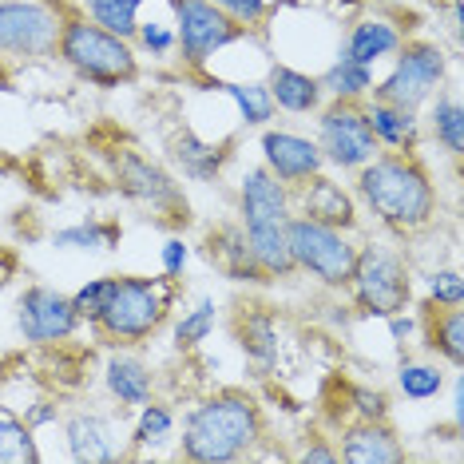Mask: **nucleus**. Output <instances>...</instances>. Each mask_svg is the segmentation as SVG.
<instances>
[{
  "label": "nucleus",
  "instance_id": "f03ea898",
  "mask_svg": "<svg viewBox=\"0 0 464 464\" xmlns=\"http://www.w3.org/2000/svg\"><path fill=\"white\" fill-rule=\"evenodd\" d=\"M262 432H266V420H262L258 401L242 389H223L191 405V413L183 417L179 452L195 464H235L255 452Z\"/></svg>",
  "mask_w": 464,
  "mask_h": 464
},
{
  "label": "nucleus",
  "instance_id": "bb28decb",
  "mask_svg": "<svg viewBox=\"0 0 464 464\" xmlns=\"http://www.w3.org/2000/svg\"><path fill=\"white\" fill-rule=\"evenodd\" d=\"M36 460H40L36 429L16 409L0 405V464H36Z\"/></svg>",
  "mask_w": 464,
  "mask_h": 464
},
{
  "label": "nucleus",
  "instance_id": "423d86ee",
  "mask_svg": "<svg viewBox=\"0 0 464 464\" xmlns=\"http://www.w3.org/2000/svg\"><path fill=\"white\" fill-rule=\"evenodd\" d=\"M286 246H290L294 274H310V278L318 282V286H325V290H345L350 286L357 246L350 242L345 230L314 223V218H305V215H290Z\"/></svg>",
  "mask_w": 464,
  "mask_h": 464
},
{
  "label": "nucleus",
  "instance_id": "6ab92c4d",
  "mask_svg": "<svg viewBox=\"0 0 464 464\" xmlns=\"http://www.w3.org/2000/svg\"><path fill=\"white\" fill-rule=\"evenodd\" d=\"M401 44H405V33H401L393 20H385V16H362L350 28V33H345V44H342L337 56L353 60V64L373 68V64H382V60L397 56Z\"/></svg>",
  "mask_w": 464,
  "mask_h": 464
},
{
  "label": "nucleus",
  "instance_id": "ddd939ff",
  "mask_svg": "<svg viewBox=\"0 0 464 464\" xmlns=\"http://www.w3.org/2000/svg\"><path fill=\"white\" fill-rule=\"evenodd\" d=\"M16 325L24 334V342L33 345H60L80 330V314L72 305L68 294L56 286H28L16 302Z\"/></svg>",
  "mask_w": 464,
  "mask_h": 464
},
{
  "label": "nucleus",
  "instance_id": "aec40b11",
  "mask_svg": "<svg viewBox=\"0 0 464 464\" xmlns=\"http://www.w3.org/2000/svg\"><path fill=\"white\" fill-rule=\"evenodd\" d=\"M167 147H171L175 167H179V171H183L187 179H195V183H215V179L223 175V167L230 163V147H227V143L198 140L191 128L175 131Z\"/></svg>",
  "mask_w": 464,
  "mask_h": 464
},
{
  "label": "nucleus",
  "instance_id": "f257e3e1",
  "mask_svg": "<svg viewBox=\"0 0 464 464\" xmlns=\"http://www.w3.org/2000/svg\"><path fill=\"white\" fill-rule=\"evenodd\" d=\"M353 175H357V198L385 230L405 238L437 223L440 215L437 183H432V175L413 151H377Z\"/></svg>",
  "mask_w": 464,
  "mask_h": 464
},
{
  "label": "nucleus",
  "instance_id": "6e6552de",
  "mask_svg": "<svg viewBox=\"0 0 464 464\" xmlns=\"http://www.w3.org/2000/svg\"><path fill=\"white\" fill-rule=\"evenodd\" d=\"M445 76H449V56L437 40H405L397 48L389 76L373 80L369 100H385V103H397V108L420 111L445 88Z\"/></svg>",
  "mask_w": 464,
  "mask_h": 464
},
{
  "label": "nucleus",
  "instance_id": "cd10ccee",
  "mask_svg": "<svg viewBox=\"0 0 464 464\" xmlns=\"http://www.w3.org/2000/svg\"><path fill=\"white\" fill-rule=\"evenodd\" d=\"M318 83L330 100H369V92H373V68L337 56L318 76Z\"/></svg>",
  "mask_w": 464,
  "mask_h": 464
},
{
  "label": "nucleus",
  "instance_id": "58836bf2",
  "mask_svg": "<svg viewBox=\"0 0 464 464\" xmlns=\"http://www.w3.org/2000/svg\"><path fill=\"white\" fill-rule=\"evenodd\" d=\"M135 40H140L151 56H171V48H175V33L171 28H163V24H140Z\"/></svg>",
  "mask_w": 464,
  "mask_h": 464
},
{
  "label": "nucleus",
  "instance_id": "4c0bfd02",
  "mask_svg": "<svg viewBox=\"0 0 464 464\" xmlns=\"http://www.w3.org/2000/svg\"><path fill=\"white\" fill-rule=\"evenodd\" d=\"M429 302L432 305H460L464 302V282L457 270H432L429 274Z\"/></svg>",
  "mask_w": 464,
  "mask_h": 464
},
{
  "label": "nucleus",
  "instance_id": "72a5a7b5",
  "mask_svg": "<svg viewBox=\"0 0 464 464\" xmlns=\"http://www.w3.org/2000/svg\"><path fill=\"white\" fill-rule=\"evenodd\" d=\"M175 432V413L160 401H147L140 405V417H135V429H131V445L135 449H147V445H160Z\"/></svg>",
  "mask_w": 464,
  "mask_h": 464
},
{
  "label": "nucleus",
  "instance_id": "c85d7f7f",
  "mask_svg": "<svg viewBox=\"0 0 464 464\" xmlns=\"http://www.w3.org/2000/svg\"><path fill=\"white\" fill-rule=\"evenodd\" d=\"M120 223H100V218H88V223L64 227L52 235V246L56 250H88V255H103L120 242Z\"/></svg>",
  "mask_w": 464,
  "mask_h": 464
},
{
  "label": "nucleus",
  "instance_id": "7ed1b4c3",
  "mask_svg": "<svg viewBox=\"0 0 464 464\" xmlns=\"http://www.w3.org/2000/svg\"><path fill=\"white\" fill-rule=\"evenodd\" d=\"M290 215H294L290 187L282 179H274L266 167H250L238 183V227L266 278H290L294 274L286 246Z\"/></svg>",
  "mask_w": 464,
  "mask_h": 464
},
{
  "label": "nucleus",
  "instance_id": "c756f323",
  "mask_svg": "<svg viewBox=\"0 0 464 464\" xmlns=\"http://www.w3.org/2000/svg\"><path fill=\"white\" fill-rule=\"evenodd\" d=\"M215 88H223L230 100H235V108L242 115V123L246 128H266V123L278 115V108H274L266 83H238V80H215Z\"/></svg>",
  "mask_w": 464,
  "mask_h": 464
},
{
  "label": "nucleus",
  "instance_id": "ea45409f",
  "mask_svg": "<svg viewBox=\"0 0 464 464\" xmlns=\"http://www.w3.org/2000/svg\"><path fill=\"white\" fill-rule=\"evenodd\" d=\"M187 258H191V250H187V242H183V238H167V242H163L160 262H163V274H167V278H175V282L183 278Z\"/></svg>",
  "mask_w": 464,
  "mask_h": 464
},
{
  "label": "nucleus",
  "instance_id": "2eb2a0df",
  "mask_svg": "<svg viewBox=\"0 0 464 464\" xmlns=\"http://www.w3.org/2000/svg\"><path fill=\"white\" fill-rule=\"evenodd\" d=\"M64 440H68V457L80 464H111V460L128 457L115 420L108 413H96V409H76V413H68Z\"/></svg>",
  "mask_w": 464,
  "mask_h": 464
},
{
  "label": "nucleus",
  "instance_id": "20e7f679",
  "mask_svg": "<svg viewBox=\"0 0 464 464\" xmlns=\"http://www.w3.org/2000/svg\"><path fill=\"white\" fill-rule=\"evenodd\" d=\"M175 302V278H143V274H120L111 278V294L103 302L96 330L115 345H140L163 330Z\"/></svg>",
  "mask_w": 464,
  "mask_h": 464
},
{
  "label": "nucleus",
  "instance_id": "473e14b6",
  "mask_svg": "<svg viewBox=\"0 0 464 464\" xmlns=\"http://www.w3.org/2000/svg\"><path fill=\"white\" fill-rule=\"evenodd\" d=\"M215 322H218L215 298L195 302V310H187L183 318L175 322V345H179V350H195V345H203L207 337L215 334Z\"/></svg>",
  "mask_w": 464,
  "mask_h": 464
},
{
  "label": "nucleus",
  "instance_id": "7c9ffc66",
  "mask_svg": "<svg viewBox=\"0 0 464 464\" xmlns=\"http://www.w3.org/2000/svg\"><path fill=\"white\" fill-rule=\"evenodd\" d=\"M147 0H83V8H88V20H96L100 28H108V33L123 36V40H135L140 33V8Z\"/></svg>",
  "mask_w": 464,
  "mask_h": 464
},
{
  "label": "nucleus",
  "instance_id": "4468645a",
  "mask_svg": "<svg viewBox=\"0 0 464 464\" xmlns=\"http://www.w3.org/2000/svg\"><path fill=\"white\" fill-rule=\"evenodd\" d=\"M290 203H294V215H305L314 223H325V227H337V230H350L357 227V203L353 195L345 191L342 183H334L325 171L302 179V183L290 187Z\"/></svg>",
  "mask_w": 464,
  "mask_h": 464
},
{
  "label": "nucleus",
  "instance_id": "a211bd4d",
  "mask_svg": "<svg viewBox=\"0 0 464 464\" xmlns=\"http://www.w3.org/2000/svg\"><path fill=\"white\" fill-rule=\"evenodd\" d=\"M207 258L215 262L230 282H250V286L270 282L266 274H262L255 250H250V242L238 223H218L215 230H207Z\"/></svg>",
  "mask_w": 464,
  "mask_h": 464
},
{
  "label": "nucleus",
  "instance_id": "e433bc0d",
  "mask_svg": "<svg viewBox=\"0 0 464 464\" xmlns=\"http://www.w3.org/2000/svg\"><path fill=\"white\" fill-rule=\"evenodd\" d=\"M210 5L218 8V13H227L235 24H242L250 33V28H258L262 20L270 13V0H210Z\"/></svg>",
  "mask_w": 464,
  "mask_h": 464
},
{
  "label": "nucleus",
  "instance_id": "79ce46f5",
  "mask_svg": "<svg viewBox=\"0 0 464 464\" xmlns=\"http://www.w3.org/2000/svg\"><path fill=\"white\" fill-rule=\"evenodd\" d=\"M385 322H389V334H393L397 342H401V337H409V334L417 330V318H409V310H401V314H389Z\"/></svg>",
  "mask_w": 464,
  "mask_h": 464
},
{
  "label": "nucleus",
  "instance_id": "39448f33",
  "mask_svg": "<svg viewBox=\"0 0 464 464\" xmlns=\"http://www.w3.org/2000/svg\"><path fill=\"white\" fill-rule=\"evenodd\" d=\"M56 56L96 88H123V83L140 80V56H135L131 40L108 33L88 16H64Z\"/></svg>",
  "mask_w": 464,
  "mask_h": 464
},
{
  "label": "nucleus",
  "instance_id": "412c9836",
  "mask_svg": "<svg viewBox=\"0 0 464 464\" xmlns=\"http://www.w3.org/2000/svg\"><path fill=\"white\" fill-rule=\"evenodd\" d=\"M266 92H270L274 108L286 111V115H314L322 108V100H325L318 76H310V72H302V68H290V64H274L270 68Z\"/></svg>",
  "mask_w": 464,
  "mask_h": 464
},
{
  "label": "nucleus",
  "instance_id": "f8f14e48",
  "mask_svg": "<svg viewBox=\"0 0 464 464\" xmlns=\"http://www.w3.org/2000/svg\"><path fill=\"white\" fill-rule=\"evenodd\" d=\"M167 5L175 13V44L183 52L187 68H207L215 52L246 36V28L235 24L227 13H218L210 0H167Z\"/></svg>",
  "mask_w": 464,
  "mask_h": 464
},
{
  "label": "nucleus",
  "instance_id": "37998d69",
  "mask_svg": "<svg viewBox=\"0 0 464 464\" xmlns=\"http://www.w3.org/2000/svg\"><path fill=\"white\" fill-rule=\"evenodd\" d=\"M452 8H460V0H452Z\"/></svg>",
  "mask_w": 464,
  "mask_h": 464
},
{
  "label": "nucleus",
  "instance_id": "a19ab883",
  "mask_svg": "<svg viewBox=\"0 0 464 464\" xmlns=\"http://www.w3.org/2000/svg\"><path fill=\"white\" fill-rule=\"evenodd\" d=\"M302 464H337V445H330L325 437H310L305 449L298 452Z\"/></svg>",
  "mask_w": 464,
  "mask_h": 464
},
{
  "label": "nucleus",
  "instance_id": "f704fd0d",
  "mask_svg": "<svg viewBox=\"0 0 464 464\" xmlns=\"http://www.w3.org/2000/svg\"><path fill=\"white\" fill-rule=\"evenodd\" d=\"M108 294H111V278H88V286H80L72 294V305H76L80 322H96L103 302H108Z\"/></svg>",
  "mask_w": 464,
  "mask_h": 464
},
{
  "label": "nucleus",
  "instance_id": "5701e85b",
  "mask_svg": "<svg viewBox=\"0 0 464 464\" xmlns=\"http://www.w3.org/2000/svg\"><path fill=\"white\" fill-rule=\"evenodd\" d=\"M365 120L373 128V140L382 151H417V140H420L417 111L397 108V103H385V100H365Z\"/></svg>",
  "mask_w": 464,
  "mask_h": 464
},
{
  "label": "nucleus",
  "instance_id": "0eeeda50",
  "mask_svg": "<svg viewBox=\"0 0 464 464\" xmlns=\"http://www.w3.org/2000/svg\"><path fill=\"white\" fill-rule=\"evenodd\" d=\"M345 290L353 294V305L369 318H389V314L409 310V302H413V278H409L405 258L382 242L357 246V262Z\"/></svg>",
  "mask_w": 464,
  "mask_h": 464
},
{
  "label": "nucleus",
  "instance_id": "b1692460",
  "mask_svg": "<svg viewBox=\"0 0 464 464\" xmlns=\"http://www.w3.org/2000/svg\"><path fill=\"white\" fill-rule=\"evenodd\" d=\"M235 337H238L242 353H246L255 365H262V369L278 365L282 334H278V322H274L270 310H262V305H246V310L238 314V322H235Z\"/></svg>",
  "mask_w": 464,
  "mask_h": 464
},
{
  "label": "nucleus",
  "instance_id": "dca6fc26",
  "mask_svg": "<svg viewBox=\"0 0 464 464\" xmlns=\"http://www.w3.org/2000/svg\"><path fill=\"white\" fill-rule=\"evenodd\" d=\"M262 167H266L274 179H282L286 187H294V183H302V179L325 171V160L310 135L266 128L262 131Z\"/></svg>",
  "mask_w": 464,
  "mask_h": 464
},
{
  "label": "nucleus",
  "instance_id": "4be33fe9",
  "mask_svg": "<svg viewBox=\"0 0 464 464\" xmlns=\"http://www.w3.org/2000/svg\"><path fill=\"white\" fill-rule=\"evenodd\" d=\"M103 385L128 409H140L147 401H155V373H151V365L135 353H111L108 365H103Z\"/></svg>",
  "mask_w": 464,
  "mask_h": 464
},
{
  "label": "nucleus",
  "instance_id": "393cba45",
  "mask_svg": "<svg viewBox=\"0 0 464 464\" xmlns=\"http://www.w3.org/2000/svg\"><path fill=\"white\" fill-rule=\"evenodd\" d=\"M425 345L437 357H445L452 369L464 362V314L460 305H437L425 314Z\"/></svg>",
  "mask_w": 464,
  "mask_h": 464
},
{
  "label": "nucleus",
  "instance_id": "1a4fd4ad",
  "mask_svg": "<svg viewBox=\"0 0 464 464\" xmlns=\"http://www.w3.org/2000/svg\"><path fill=\"white\" fill-rule=\"evenodd\" d=\"M318 143L325 167H337V171H357L373 160L382 147L373 140V128L365 120V100H330L322 103L318 111Z\"/></svg>",
  "mask_w": 464,
  "mask_h": 464
},
{
  "label": "nucleus",
  "instance_id": "f3484780",
  "mask_svg": "<svg viewBox=\"0 0 464 464\" xmlns=\"http://www.w3.org/2000/svg\"><path fill=\"white\" fill-rule=\"evenodd\" d=\"M409 452L401 437L389 429V420H353L342 429L337 460L345 464H401Z\"/></svg>",
  "mask_w": 464,
  "mask_h": 464
},
{
  "label": "nucleus",
  "instance_id": "c9c22d12",
  "mask_svg": "<svg viewBox=\"0 0 464 464\" xmlns=\"http://www.w3.org/2000/svg\"><path fill=\"white\" fill-rule=\"evenodd\" d=\"M350 409L357 420H389V397L382 389H369V385H353L350 389Z\"/></svg>",
  "mask_w": 464,
  "mask_h": 464
},
{
  "label": "nucleus",
  "instance_id": "9b49d317",
  "mask_svg": "<svg viewBox=\"0 0 464 464\" xmlns=\"http://www.w3.org/2000/svg\"><path fill=\"white\" fill-rule=\"evenodd\" d=\"M64 16L44 0H0V60H48Z\"/></svg>",
  "mask_w": 464,
  "mask_h": 464
},
{
  "label": "nucleus",
  "instance_id": "a878e982",
  "mask_svg": "<svg viewBox=\"0 0 464 464\" xmlns=\"http://www.w3.org/2000/svg\"><path fill=\"white\" fill-rule=\"evenodd\" d=\"M429 103H432V111H429L432 140H437V147L445 155L460 160V155H464V108H460V96H457V92L440 88Z\"/></svg>",
  "mask_w": 464,
  "mask_h": 464
},
{
  "label": "nucleus",
  "instance_id": "2f4dec72",
  "mask_svg": "<svg viewBox=\"0 0 464 464\" xmlns=\"http://www.w3.org/2000/svg\"><path fill=\"white\" fill-rule=\"evenodd\" d=\"M397 389L409 401H432V397H440V389H445V369L437 362H401Z\"/></svg>",
  "mask_w": 464,
  "mask_h": 464
},
{
  "label": "nucleus",
  "instance_id": "9d476101",
  "mask_svg": "<svg viewBox=\"0 0 464 464\" xmlns=\"http://www.w3.org/2000/svg\"><path fill=\"white\" fill-rule=\"evenodd\" d=\"M111 175H115V187H120V195H128L135 207H147L155 210L160 218H187V195L183 187L175 183V175L160 167L155 160H147L143 151H135V147H123V151H115L111 160Z\"/></svg>",
  "mask_w": 464,
  "mask_h": 464
}]
</instances>
